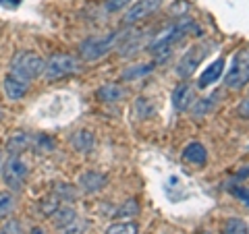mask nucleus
<instances>
[{
	"label": "nucleus",
	"instance_id": "obj_22",
	"mask_svg": "<svg viewBox=\"0 0 249 234\" xmlns=\"http://www.w3.org/2000/svg\"><path fill=\"white\" fill-rule=\"evenodd\" d=\"M147 73H152V65H137L123 71V79H137V77H143Z\"/></svg>",
	"mask_w": 249,
	"mask_h": 234
},
{
	"label": "nucleus",
	"instance_id": "obj_7",
	"mask_svg": "<svg viewBox=\"0 0 249 234\" xmlns=\"http://www.w3.org/2000/svg\"><path fill=\"white\" fill-rule=\"evenodd\" d=\"M27 174H29L27 164L23 162L19 155H11L2 166V178H4V183L9 184L11 191H19L21 186L25 184Z\"/></svg>",
	"mask_w": 249,
	"mask_h": 234
},
{
	"label": "nucleus",
	"instance_id": "obj_28",
	"mask_svg": "<svg viewBox=\"0 0 249 234\" xmlns=\"http://www.w3.org/2000/svg\"><path fill=\"white\" fill-rule=\"evenodd\" d=\"M201 234H212V232H201Z\"/></svg>",
	"mask_w": 249,
	"mask_h": 234
},
{
	"label": "nucleus",
	"instance_id": "obj_14",
	"mask_svg": "<svg viewBox=\"0 0 249 234\" xmlns=\"http://www.w3.org/2000/svg\"><path fill=\"white\" fill-rule=\"evenodd\" d=\"M79 184H81L83 191L96 193V191H100V189H102V186L106 184V178H104L102 174H98V172H85V174L79 178Z\"/></svg>",
	"mask_w": 249,
	"mask_h": 234
},
{
	"label": "nucleus",
	"instance_id": "obj_17",
	"mask_svg": "<svg viewBox=\"0 0 249 234\" xmlns=\"http://www.w3.org/2000/svg\"><path fill=\"white\" fill-rule=\"evenodd\" d=\"M222 234H249V226L241 217H229L222 224Z\"/></svg>",
	"mask_w": 249,
	"mask_h": 234
},
{
	"label": "nucleus",
	"instance_id": "obj_26",
	"mask_svg": "<svg viewBox=\"0 0 249 234\" xmlns=\"http://www.w3.org/2000/svg\"><path fill=\"white\" fill-rule=\"evenodd\" d=\"M239 197H243V199H247V203H249V191H245V189H241V191H235Z\"/></svg>",
	"mask_w": 249,
	"mask_h": 234
},
{
	"label": "nucleus",
	"instance_id": "obj_3",
	"mask_svg": "<svg viewBox=\"0 0 249 234\" xmlns=\"http://www.w3.org/2000/svg\"><path fill=\"white\" fill-rule=\"evenodd\" d=\"M249 83V48H243L235 54L227 75H224V85L229 89H241Z\"/></svg>",
	"mask_w": 249,
	"mask_h": 234
},
{
	"label": "nucleus",
	"instance_id": "obj_29",
	"mask_svg": "<svg viewBox=\"0 0 249 234\" xmlns=\"http://www.w3.org/2000/svg\"><path fill=\"white\" fill-rule=\"evenodd\" d=\"M0 118H2V112H0Z\"/></svg>",
	"mask_w": 249,
	"mask_h": 234
},
{
	"label": "nucleus",
	"instance_id": "obj_19",
	"mask_svg": "<svg viewBox=\"0 0 249 234\" xmlns=\"http://www.w3.org/2000/svg\"><path fill=\"white\" fill-rule=\"evenodd\" d=\"M73 145L79 151H89L91 147H93V133H89V131L77 133V135L73 137Z\"/></svg>",
	"mask_w": 249,
	"mask_h": 234
},
{
	"label": "nucleus",
	"instance_id": "obj_1",
	"mask_svg": "<svg viewBox=\"0 0 249 234\" xmlns=\"http://www.w3.org/2000/svg\"><path fill=\"white\" fill-rule=\"evenodd\" d=\"M193 27V21L191 19H183L178 21L177 25H173L168 31H164L160 37H156V40L150 44V52L154 54L156 60H166L170 56V52L173 48L183 40V37L189 33V29Z\"/></svg>",
	"mask_w": 249,
	"mask_h": 234
},
{
	"label": "nucleus",
	"instance_id": "obj_6",
	"mask_svg": "<svg viewBox=\"0 0 249 234\" xmlns=\"http://www.w3.org/2000/svg\"><path fill=\"white\" fill-rule=\"evenodd\" d=\"M77 68H79V60L75 56H71V54H54V56L46 62L44 75L48 77V79H62V77H67V75L77 73Z\"/></svg>",
	"mask_w": 249,
	"mask_h": 234
},
{
	"label": "nucleus",
	"instance_id": "obj_4",
	"mask_svg": "<svg viewBox=\"0 0 249 234\" xmlns=\"http://www.w3.org/2000/svg\"><path fill=\"white\" fill-rule=\"evenodd\" d=\"M119 35L116 33H106V35H96V37H88L81 46H79V54L83 60L93 62V60H100L102 56H106L114 46Z\"/></svg>",
	"mask_w": 249,
	"mask_h": 234
},
{
	"label": "nucleus",
	"instance_id": "obj_5",
	"mask_svg": "<svg viewBox=\"0 0 249 234\" xmlns=\"http://www.w3.org/2000/svg\"><path fill=\"white\" fill-rule=\"evenodd\" d=\"M208 50H210V44H208V42H201V44L191 46V48L181 56V60H178V65H177V75L183 77V79L191 77L193 73H196V68L201 65V62H204V58L210 54Z\"/></svg>",
	"mask_w": 249,
	"mask_h": 234
},
{
	"label": "nucleus",
	"instance_id": "obj_13",
	"mask_svg": "<svg viewBox=\"0 0 249 234\" xmlns=\"http://www.w3.org/2000/svg\"><path fill=\"white\" fill-rule=\"evenodd\" d=\"M208 158V151H206V147L197 143V141H193L189 143L183 150V160L185 162H189V164H204Z\"/></svg>",
	"mask_w": 249,
	"mask_h": 234
},
{
	"label": "nucleus",
	"instance_id": "obj_9",
	"mask_svg": "<svg viewBox=\"0 0 249 234\" xmlns=\"http://www.w3.org/2000/svg\"><path fill=\"white\" fill-rule=\"evenodd\" d=\"M193 102V87L189 83H181L177 85V89L173 91V108L177 112H183L191 106Z\"/></svg>",
	"mask_w": 249,
	"mask_h": 234
},
{
	"label": "nucleus",
	"instance_id": "obj_27",
	"mask_svg": "<svg viewBox=\"0 0 249 234\" xmlns=\"http://www.w3.org/2000/svg\"><path fill=\"white\" fill-rule=\"evenodd\" d=\"M4 162H6V160H4V155H2V151H0V170H2V166H4Z\"/></svg>",
	"mask_w": 249,
	"mask_h": 234
},
{
	"label": "nucleus",
	"instance_id": "obj_16",
	"mask_svg": "<svg viewBox=\"0 0 249 234\" xmlns=\"http://www.w3.org/2000/svg\"><path fill=\"white\" fill-rule=\"evenodd\" d=\"M31 143V139L27 133H17V135H13L9 139V143H6V147H9L11 155H19L21 151H25V147Z\"/></svg>",
	"mask_w": 249,
	"mask_h": 234
},
{
	"label": "nucleus",
	"instance_id": "obj_20",
	"mask_svg": "<svg viewBox=\"0 0 249 234\" xmlns=\"http://www.w3.org/2000/svg\"><path fill=\"white\" fill-rule=\"evenodd\" d=\"M218 98H220V93H214V96L204 98V100H199V102H196V104H193V114H196V116H204L206 112H210L216 106Z\"/></svg>",
	"mask_w": 249,
	"mask_h": 234
},
{
	"label": "nucleus",
	"instance_id": "obj_11",
	"mask_svg": "<svg viewBox=\"0 0 249 234\" xmlns=\"http://www.w3.org/2000/svg\"><path fill=\"white\" fill-rule=\"evenodd\" d=\"M124 96H127V89H123L121 85H116V83H106L98 89V100L104 104H116V102H121Z\"/></svg>",
	"mask_w": 249,
	"mask_h": 234
},
{
	"label": "nucleus",
	"instance_id": "obj_12",
	"mask_svg": "<svg viewBox=\"0 0 249 234\" xmlns=\"http://www.w3.org/2000/svg\"><path fill=\"white\" fill-rule=\"evenodd\" d=\"M27 89H29L27 83L15 79L13 75H6V79H4V93H6V98H9V100H21L27 93Z\"/></svg>",
	"mask_w": 249,
	"mask_h": 234
},
{
	"label": "nucleus",
	"instance_id": "obj_25",
	"mask_svg": "<svg viewBox=\"0 0 249 234\" xmlns=\"http://www.w3.org/2000/svg\"><path fill=\"white\" fill-rule=\"evenodd\" d=\"M21 0H0V4L4 6V9H17Z\"/></svg>",
	"mask_w": 249,
	"mask_h": 234
},
{
	"label": "nucleus",
	"instance_id": "obj_10",
	"mask_svg": "<svg viewBox=\"0 0 249 234\" xmlns=\"http://www.w3.org/2000/svg\"><path fill=\"white\" fill-rule=\"evenodd\" d=\"M222 71H224V60H222V58L214 60L212 65H210V67L206 68V71L199 75V79H197V87H199V89H206V87H210V85H212V83H216L218 79H220Z\"/></svg>",
	"mask_w": 249,
	"mask_h": 234
},
{
	"label": "nucleus",
	"instance_id": "obj_23",
	"mask_svg": "<svg viewBox=\"0 0 249 234\" xmlns=\"http://www.w3.org/2000/svg\"><path fill=\"white\" fill-rule=\"evenodd\" d=\"M0 234H25L23 232V226L17 220H6L0 228Z\"/></svg>",
	"mask_w": 249,
	"mask_h": 234
},
{
	"label": "nucleus",
	"instance_id": "obj_18",
	"mask_svg": "<svg viewBox=\"0 0 249 234\" xmlns=\"http://www.w3.org/2000/svg\"><path fill=\"white\" fill-rule=\"evenodd\" d=\"M104 234H139V226L135 222H119L108 226Z\"/></svg>",
	"mask_w": 249,
	"mask_h": 234
},
{
	"label": "nucleus",
	"instance_id": "obj_21",
	"mask_svg": "<svg viewBox=\"0 0 249 234\" xmlns=\"http://www.w3.org/2000/svg\"><path fill=\"white\" fill-rule=\"evenodd\" d=\"M13 209H15V197H13V193L0 191V217L11 216Z\"/></svg>",
	"mask_w": 249,
	"mask_h": 234
},
{
	"label": "nucleus",
	"instance_id": "obj_15",
	"mask_svg": "<svg viewBox=\"0 0 249 234\" xmlns=\"http://www.w3.org/2000/svg\"><path fill=\"white\" fill-rule=\"evenodd\" d=\"M77 212L75 209H71V207H58L56 209V214H54V224H56V228H67L69 224H73L75 220H77Z\"/></svg>",
	"mask_w": 249,
	"mask_h": 234
},
{
	"label": "nucleus",
	"instance_id": "obj_8",
	"mask_svg": "<svg viewBox=\"0 0 249 234\" xmlns=\"http://www.w3.org/2000/svg\"><path fill=\"white\" fill-rule=\"evenodd\" d=\"M160 4H162V0H137V2L131 4V9H127V13H124V23L133 25V23L150 17L152 13L160 9Z\"/></svg>",
	"mask_w": 249,
	"mask_h": 234
},
{
	"label": "nucleus",
	"instance_id": "obj_2",
	"mask_svg": "<svg viewBox=\"0 0 249 234\" xmlns=\"http://www.w3.org/2000/svg\"><path fill=\"white\" fill-rule=\"evenodd\" d=\"M44 67H46V62L42 60V56H37L36 52H19L11 62L9 75H13L15 79L29 85L37 75L44 73Z\"/></svg>",
	"mask_w": 249,
	"mask_h": 234
},
{
	"label": "nucleus",
	"instance_id": "obj_24",
	"mask_svg": "<svg viewBox=\"0 0 249 234\" xmlns=\"http://www.w3.org/2000/svg\"><path fill=\"white\" fill-rule=\"evenodd\" d=\"M124 2H129V0H108L106 2V9L108 11H119L124 6Z\"/></svg>",
	"mask_w": 249,
	"mask_h": 234
}]
</instances>
